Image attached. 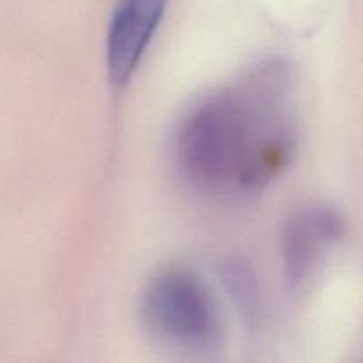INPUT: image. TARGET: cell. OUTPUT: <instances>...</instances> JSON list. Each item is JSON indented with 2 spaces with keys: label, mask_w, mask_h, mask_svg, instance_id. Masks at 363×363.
<instances>
[{
  "label": "cell",
  "mask_w": 363,
  "mask_h": 363,
  "mask_svg": "<svg viewBox=\"0 0 363 363\" xmlns=\"http://www.w3.org/2000/svg\"><path fill=\"white\" fill-rule=\"evenodd\" d=\"M344 234L342 218L330 208H312L291 218L284 233V266L293 287L307 284L326 245Z\"/></svg>",
  "instance_id": "277c9868"
},
{
  "label": "cell",
  "mask_w": 363,
  "mask_h": 363,
  "mask_svg": "<svg viewBox=\"0 0 363 363\" xmlns=\"http://www.w3.org/2000/svg\"><path fill=\"white\" fill-rule=\"evenodd\" d=\"M167 0H121L106 43L108 73L124 85L137 69L165 11Z\"/></svg>",
  "instance_id": "3957f363"
},
{
  "label": "cell",
  "mask_w": 363,
  "mask_h": 363,
  "mask_svg": "<svg viewBox=\"0 0 363 363\" xmlns=\"http://www.w3.org/2000/svg\"><path fill=\"white\" fill-rule=\"evenodd\" d=\"M294 152L282 67L255 71L240 87L201 103L181 124L183 176L213 194L255 190L279 176Z\"/></svg>",
  "instance_id": "6da1fadb"
},
{
  "label": "cell",
  "mask_w": 363,
  "mask_h": 363,
  "mask_svg": "<svg viewBox=\"0 0 363 363\" xmlns=\"http://www.w3.org/2000/svg\"><path fill=\"white\" fill-rule=\"evenodd\" d=\"M227 280H229L233 294L238 298V303L254 314L255 291L254 282H252V275L250 272H248L247 266L240 264V262L230 264L229 268H227Z\"/></svg>",
  "instance_id": "5b68a950"
},
{
  "label": "cell",
  "mask_w": 363,
  "mask_h": 363,
  "mask_svg": "<svg viewBox=\"0 0 363 363\" xmlns=\"http://www.w3.org/2000/svg\"><path fill=\"white\" fill-rule=\"evenodd\" d=\"M142 319L149 332L179 346L211 347L220 337L208 289L184 269H170L152 280L142 300Z\"/></svg>",
  "instance_id": "7a4b0ae2"
}]
</instances>
